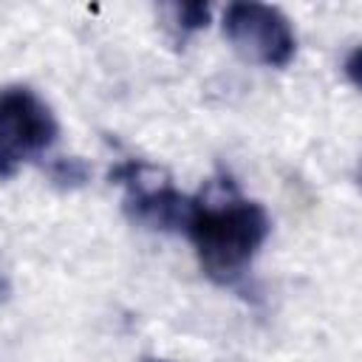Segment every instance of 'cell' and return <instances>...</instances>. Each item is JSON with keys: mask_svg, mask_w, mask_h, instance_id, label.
<instances>
[{"mask_svg": "<svg viewBox=\"0 0 362 362\" xmlns=\"http://www.w3.org/2000/svg\"><path fill=\"white\" fill-rule=\"evenodd\" d=\"M48 173H51V181L62 189H74L88 181V167L82 158H57L48 167Z\"/></svg>", "mask_w": 362, "mask_h": 362, "instance_id": "6", "label": "cell"}, {"mask_svg": "<svg viewBox=\"0 0 362 362\" xmlns=\"http://www.w3.org/2000/svg\"><path fill=\"white\" fill-rule=\"evenodd\" d=\"M272 229L263 204L238 195L232 184H218L212 195L192 198L184 232L195 249L201 272L218 283L232 286L243 277Z\"/></svg>", "mask_w": 362, "mask_h": 362, "instance_id": "1", "label": "cell"}, {"mask_svg": "<svg viewBox=\"0 0 362 362\" xmlns=\"http://www.w3.org/2000/svg\"><path fill=\"white\" fill-rule=\"evenodd\" d=\"M110 181L127 187L124 212L136 223L161 232L184 229L192 209V198L178 192L156 167L141 161H124L110 173Z\"/></svg>", "mask_w": 362, "mask_h": 362, "instance_id": "4", "label": "cell"}, {"mask_svg": "<svg viewBox=\"0 0 362 362\" xmlns=\"http://www.w3.org/2000/svg\"><path fill=\"white\" fill-rule=\"evenodd\" d=\"M223 37L249 62L286 68L294 59L297 37L288 17L266 3H232L223 11Z\"/></svg>", "mask_w": 362, "mask_h": 362, "instance_id": "3", "label": "cell"}, {"mask_svg": "<svg viewBox=\"0 0 362 362\" xmlns=\"http://www.w3.org/2000/svg\"><path fill=\"white\" fill-rule=\"evenodd\" d=\"M144 362H167V359H153V356H150V359H144Z\"/></svg>", "mask_w": 362, "mask_h": 362, "instance_id": "8", "label": "cell"}, {"mask_svg": "<svg viewBox=\"0 0 362 362\" xmlns=\"http://www.w3.org/2000/svg\"><path fill=\"white\" fill-rule=\"evenodd\" d=\"M170 11H173V23L178 25L181 34L201 31L209 23V6L206 3H175V6H170Z\"/></svg>", "mask_w": 362, "mask_h": 362, "instance_id": "5", "label": "cell"}, {"mask_svg": "<svg viewBox=\"0 0 362 362\" xmlns=\"http://www.w3.org/2000/svg\"><path fill=\"white\" fill-rule=\"evenodd\" d=\"M356 57H359V51L354 48L351 57H348V62H345V74L351 76V82H356Z\"/></svg>", "mask_w": 362, "mask_h": 362, "instance_id": "7", "label": "cell"}, {"mask_svg": "<svg viewBox=\"0 0 362 362\" xmlns=\"http://www.w3.org/2000/svg\"><path fill=\"white\" fill-rule=\"evenodd\" d=\"M59 136L51 107L25 85L0 90V178H11L25 161L40 158Z\"/></svg>", "mask_w": 362, "mask_h": 362, "instance_id": "2", "label": "cell"}]
</instances>
